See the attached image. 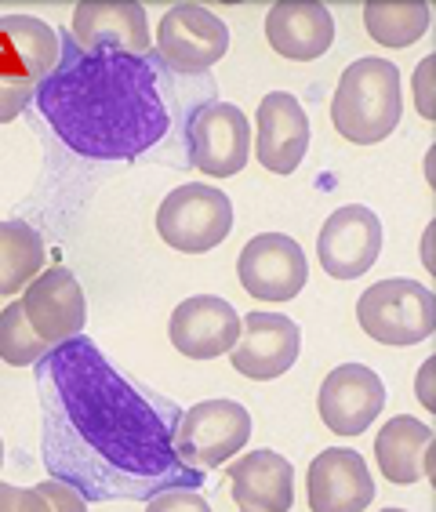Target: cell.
Returning a JSON list of instances; mask_svg holds the SVG:
<instances>
[{"label": "cell", "instance_id": "6da1fadb", "mask_svg": "<svg viewBox=\"0 0 436 512\" xmlns=\"http://www.w3.org/2000/svg\"><path fill=\"white\" fill-rule=\"evenodd\" d=\"M44 465L91 502H146L164 487H197L200 469L175 447L179 407L142 393L91 338H70L37 364Z\"/></svg>", "mask_w": 436, "mask_h": 512}, {"label": "cell", "instance_id": "7a4b0ae2", "mask_svg": "<svg viewBox=\"0 0 436 512\" xmlns=\"http://www.w3.org/2000/svg\"><path fill=\"white\" fill-rule=\"evenodd\" d=\"M37 106L51 131L91 160L142 157L171 128L149 59L80 51L73 37L62 40L59 66L37 84Z\"/></svg>", "mask_w": 436, "mask_h": 512}, {"label": "cell", "instance_id": "3957f363", "mask_svg": "<svg viewBox=\"0 0 436 512\" xmlns=\"http://www.w3.org/2000/svg\"><path fill=\"white\" fill-rule=\"evenodd\" d=\"M400 69L389 59H360L342 73L331 99L335 131L353 146H378L400 124Z\"/></svg>", "mask_w": 436, "mask_h": 512}, {"label": "cell", "instance_id": "277c9868", "mask_svg": "<svg viewBox=\"0 0 436 512\" xmlns=\"http://www.w3.org/2000/svg\"><path fill=\"white\" fill-rule=\"evenodd\" d=\"M357 320L367 338L378 345H407L426 342L436 331V298L426 284L407 280V276H389L378 280L360 295Z\"/></svg>", "mask_w": 436, "mask_h": 512}, {"label": "cell", "instance_id": "5b68a950", "mask_svg": "<svg viewBox=\"0 0 436 512\" xmlns=\"http://www.w3.org/2000/svg\"><path fill=\"white\" fill-rule=\"evenodd\" d=\"M229 229H233V200L204 182L171 189L157 207L160 240L182 255H204L229 237Z\"/></svg>", "mask_w": 436, "mask_h": 512}, {"label": "cell", "instance_id": "8992f818", "mask_svg": "<svg viewBox=\"0 0 436 512\" xmlns=\"http://www.w3.org/2000/svg\"><path fill=\"white\" fill-rule=\"evenodd\" d=\"M251 436V414L237 400H204L179 414L175 447L179 458L193 469H218L237 451H244Z\"/></svg>", "mask_w": 436, "mask_h": 512}, {"label": "cell", "instance_id": "52a82bcc", "mask_svg": "<svg viewBox=\"0 0 436 512\" xmlns=\"http://www.w3.org/2000/svg\"><path fill=\"white\" fill-rule=\"evenodd\" d=\"M189 164L211 178H233L251 157L248 117L233 102H204L186 120Z\"/></svg>", "mask_w": 436, "mask_h": 512}, {"label": "cell", "instance_id": "ba28073f", "mask_svg": "<svg viewBox=\"0 0 436 512\" xmlns=\"http://www.w3.org/2000/svg\"><path fill=\"white\" fill-rule=\"evenodd\" d=\"M229 51V30L204 4H175L157 26V55L175 73H204Z\"/></svg>", "mask_w": 436, "mask_h": 512}, {"label": "cell", "instance_id": "9c48e42d", "mask_svg": "<svg viewBox=\"0 0 436 512\" xmlns=\"http://www.w3.org/2000/svg\"><path fill=\"white\" fill-rule=\"evenodd\" d=\"M237 276L251 298L291 302L309 280L306 251L288 233H262L244 244L237 258Z\"/></svg>", "mask_w": 436, "mask_h": 512}, {"label": "cell", "instance_id": "30bf717a", "mask_svg": "<svg viewBox=\"0 0 436 512\" xmlns=\"http://www.w3.org/2000/svg\"><path fill=\"white\" fill-rule=\"evenodd\" d=\"M22 313L48 345H62L77 338L88 324V302H84V287L66 266H51L40 276H33L22 287Z\"/></svg>", "mask_w": 436, "mask_h": 512}, {"label": "cell", "instance_id": "8fae6325", "mask_svg": "<svg viewBox=\"0 0 436 512\" xmlns=\"http://www.w3.org/2000/svg\"><path fill=\"white\" fill-rule=\"evenodd\" d=\"M298 353H302V327L280 313H244L240 316V338L229 349L233 371L255 378V382L288 375Z\"/></svg>", "mask_w": 436, "mask_h": 512}, {"label": "cell", "instance_id": "7c38bea8", "mask_svg": "<svg viewBox=\"0 0 436 512\" xmlns=\"http://www.w3.org/2000/svg\"><path fill=\"white\" fill-rule=\"evenodd\" d=\"M382 255V222L371 207L346 204L327 218L317 237V258L327 276L357 280Z\"/></svg>", "mask_w": 436, "mask_h": 512}, {"label": "cell", "instance_id": "4fadbf2b", "mask_svg": "<svg viewBox=\"0 0 436 512\" xmlns=\"http://www.w3.org/2000/svg\"><path fill=\"white\" fill-rule=\"evenodd\" d=\"M320 422L335 436H360L386 407V385L364 364H342L324 378L317 396Z\"/></svg>", "mask_w": 436, "mask_h": 512}, {"label": "cell", "instance_id": "5bb4252c", "mask_svg": "<svg viewBox=\"0 0 436 512\" xmlns=\"http://www.w3.org/2000/svg\"><path fill=\"white\" fill-rule=\"evenodd\" d=\"M73 44L80 51L149 55V19L139 0H84L73 8Z\"/></svg>", "mask_w": 436, "mask_h": 512}, {"label": "cell", "instance_id": "9a60e30c", "mask_svg": "<svg viewBox=\"0 0 436 512\" xmlns=\"http://www.w3.org/2000/svg\"><path fill=\"white\" fill-rule=\"evenodd\" d=\"M168 338L189 360L226 356L240 338V313L218 295H193L175 306L168 320Z\"/></svg>", "mask_w": 436, "mask_h": 512}, {"label": "cell", "instance_id": "2e32d148", "mask_svg": "<svg viewBox=\"0 0 436 512\" xmlns=\"http://www.w3.org/2000/svg\"><path fill=\"white\" fill-rule=\"evenodd\" d=\"M255 157L273 175L298 171L309 149V117L302 102L288 91H273L258 102L255 113Z\"/></svg>", "mask_w": 436, "mask_h": 512}, {"label": "cell", "instance_id": "e0dca14e", "mask_svg": "<svg viewBox=\"0 0 436 512\" xmlns=\"http://www.w3.org/2000/svg\"><path fill=\"white\" fill-rule=\"evenodd\" d=\"M375 502V480L357 451L327 447L309 465V509L313 512H364Z\"/></svg>", "mask_w": 436, "mask_h": 512}, {"label": "cell", "instance_id": "ac0fdd59", "mask_svg": "<svg viewBox=\"0 0 436 512\" xmlns=\"http://www.w3.org/2000/svg\"><path fill=\"white\" fill-rule=\"evenodd\" d=\"M269 48L291 62L320 59L335 40V19L320 0H277L266 15Z\"/></svg>", "mask_w": 436, "mask_h": 512}, {"label": "cell", "instance_id": "d6986e66", "mask_svg": "<svg viewBox=\"0 0 436 512\" xmlns=\"http://www.w3.org/2000/svg\"><path fill=\"white\" fill-rule=\"evenodd\" d=\"M233 502L248 512H288L295 505V469L277 451H251L226 476Z\"/></svg>", "mask_w": 436, "mask_h": 512}, {"label": "cell", "instance_id": "ffe728a7", "mask_svg": "<svg viewBox=\"0 0 436 512\" xmlns=\"http://www.w3.org/2000/svg\"><path fill=\"white\" fill-rule=\"evenodd\" d=\"M62 59V37L33 15H0V66L40 84Z\"/></svg>", "mask_w": 436, "mask_h": 512}, {"label": "cell", "instance_id": "44dd1931", "mask_svg": "<svg viewBox=\"0 0 436 512\" xmlns=\"http://www.w3.org/2000/svg\"><path fill=\"white\" fill-rule=\"evenodd\" d=\"M429 451H433V429L418 418H389L375 436V458L378 469L389 483L407 487V483L422 480V476H433V465H429Z\"/></svg>", "mask_w": 436, "mask_h": 512}, {"label": "cell", "instance_id": "7402d4cb", "mask_svg": "<svg viewBox=\"0 0 436 512\" xmlns=\"http://www.w3.org/2000/svg\"><path fill=\"white\" fill-rule=\"evenodd\" d=\"M367 37L382 48H407L429 33L426 0H367L364 4Z\"/></svg>", "mask_w": 436, "mask_h": 512}, {"label": "cell", "instance_id": "603a6c76", "mask_svg": "<svg viewBox=\"0 0 436 512\" xmlns=\"http://www.w3.org/2000/svg\"><path fill=\"white\" fill-rule=\"evenodd\" d=\"M44 269V240L30 222H0V295H15Z\"/></svg>", "mask_w": 436, "mask_h": 512}, {"label": "cell", "instance_id": "cb8c5ba5", "mask_svg": "<svg viewBox=\"0 0 436 512\" xmlns=\"http://www.w3.org/2000/svg\"><path fill=\"white\" fill-rule=\"evenodd\" d=\"M48 349L51 345L44 338H37V331L22 313V302H11V306L0 309V360L4 364L33 367Z\"/></svg>", "mask_w": 436, "mask_h": 512}, {"label": "cell", "instance_id": "d4e9b609", "mask_svg": "<svg viewBox=\"0 0 436 512\" xmlns=\"http://www.w3.org/2000/svg\"><path fill=\"white\" fill-rule=\"evenodd\" d=\"M37 95V84L22 73H11V69L0 66V124H11L22 109L30 106V99Z\"/></svg>", "mask_w": 436, "mask_h": 512}, {"label": "cell", "instance_id": "484cf974", "mask_svg": "<svg viewBox=\"0 0 436 512\" xmlns=\"http://www.w3.org/2000/svg\"><path fill=\"white\" fill-rule=\"evenodd\" d=\"M146 509L168 512V509H193V512H211V502L204 494H197V487H164L153 498H146Z\"/></svg>", "mask_w": 436, "mask_h": 512}, {"label": "cell", "instance_id": "4316f807", "mask_svg": "<svg viewBox=\"0 0 436 512\" xmlns=\"http://www.w3.org/2000/svg\"><path fill=\"white\" fill-rule=\"evenodd\" d=\"M37 491H40V498L48 502V509H59V512H84L88 509V498H84L77 487H70L66 480H59V476L37 483Z\"/></svg>", "mask_w": 436, "mask_h": 512}, {"label": "cell", "instance_id": "83f0119b", "mask_svg": "<svg viewBox=\"0 0 436 512\" xmlns=\"http://www.w3.org/2000/svg\"><path fill=\"white\" fill-rule=\"evenodd\" d=\"M48 512V502L40 498L37 487H11V483H0V512Z\"/></svg>", "mask_w": 436, "mask_h": 512}, {"label": "cell", "instance_id": "f1b7e54d", "mask_svg": "<svg viewBox=\"0 0 436 512\" xmlns=\"http://www.w3.org/2000/svg\"><path fill=\"white\" fill-rule=\"evenodd\" d=\"M429 69H433V62H422V66H418V77H415V95H418V113H422V117L426 120H433L436 113H433V102H429Z\"/></svg>", "mask_w": 436, "mask_h": 512}, {"label": "cell", "instance_id": "f546056e", "mask_svg": "<svg viewBox=\"0 0 436 512\" xmlns=\"http://www.w3.org/2000/svg\"><path fill=\"white\" fill-rule=\"evenodd\" d=\"M433 367H436V360H426V364H422V375H418V396H422V407H426V411H436V400H433V393H429Z\"/></svg>", "mask_w": 436, "mask_h": 512}, {"label": "cell", "instance_id": "4dcf8cb0", "mask_svg": "<svg viewBox=\"0 0 436 512\" xmlns=\"http://www.w3.org/2000/svg\"><path fill=\"white\" fill-rule=\"evenodd\" d=\"M0 465H4V444H0Z\"/></svg>", "mask_w": 436, "mask_h": 512}]
</instances>
